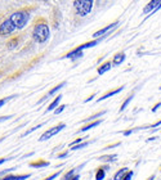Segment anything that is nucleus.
I'll use <instances>...</instances> for the list:
<instances>
[{
	"instance_id": "412c9836",
	"label": "nucleus",
	"mask_w": 161,
	"mask_h": 180,
	"mask_svg": "<svg viewBox=\"0 0 161 180\" xmlns=\"http://www.w3.org/2000/svg\"><path fill=\"white\" fill-rule=\"evenodd\" d=\"M88 146V143H83V144H77V146H73L72 147V150H79V149H81L84 147H87Z\"/></svg>"
},
{
	"instance_id": "393cba45",
	"label": "nucleus",
	"mask_w": 161,
	"mask_h": 180,
	"mask_svg": "<svg viewBox=\"0 0 161 180\" xmlns=\"http://www.w3.org/2000/svg\"><path fill=\"white\" fill-rule=\"evenodd\" d=\"M58 174H59V171H57L55 174H53V175H50L49 178H47V179H44V180H53V179H55L57 176H58Z\"/></svg>"
},
{
	"instance_id": "f3484780",
	"label": "nucleus",
	"mask_w": 161,
	"mask_h": 180,
	"mask_svg": "<svg viewBox=\"0 0 161 180\" xmlns=\"http://www.w3.org/2000/svg\"><path fill=\"white\" fill-rule=\"evenodd\" d=\"M99 124H101V120H99V121H95V122H91V124H89V125H87V126H84L80 131H88L89 129H91V127H95L97 125H99Z\"/></svg>"
},
{
	"instance_id": "7c9ffc66",
	"label": "nucleus",
	"mask_w": 161,
	"mask_h": 180,
	"mask_svg": "<svg viewBox=\"0 0 161 180\" xmlns=\"http://www.w3.org/2000/svg\"><path fill=\"white\" fill-rule=\"evenodd\" d=\"M160 124H161V121H159V122H156V124H155V125H153V126H159V125H160Z\"/></svg>"
},
{
	"instance_id": "a211bd4d",
	"label": "nucleus",
	"mask_w": 161,
	"mask_h": 180,
	"mask_svg": "<svg viewBox=\"0 0 161 180\" xmlns=\"http://www.w3.org/2000/svg\"><path fill=\"white\" fill-rule=\"evenodd\" d=\"M105 176H106L105 171H103L102 169H99L98 171H97V174H95V180H103V179H105Z\"/></svg>"
},
{
	"instance_id": "a878e982",
	"label": "nucleus",
	"mask_w": 161,
	"mask_h": 180,
	"mask_svg": "<svg viewBox=\"0 0 161 180\" xmlns=\"http://www.w3.org/2000/svg\"><path fill=\"white\" fill-rule=\"evenodd\" d=\"M81 140H83V139H80V138H79V139H76V140H73V142L71 143V147H73V146H75V144H79V143H80V142H81Z\"/></svg>"
},
{
	"instance_id": "423d86ee",
	"label": "nucleus",
	"mask_w": 161,
	"mask_h": 180,
	"mask_svg": "<svg viewBox=\"0 0 161 180\" xmlns=\"http://www.w3.org/2000/svg\"><path fill=\"white\" fill-rule=\"evenodd\" d=\"M117 25V22H113L112 25H108V26H106V27H103L102 30H99V31H97V32H94V35H93V37H98V36H101V35H103V34H106L108 30H111L112 27H115Z\"/></svg>"
},
{
	"instance_id": "6ab92c4d",
	"label": "nucleus",
	"mask_w": 161,
	"mask_h": 180,
	"mask_svg": "<svg viewBox=\"0 0 161 180\" xmlns=\"http://www.w3.org/2000/svg\"><path fill=\"white\" fill-rule=\"evenodd\" d=\"M63 86H65V83H61L58 86H55L54 89H52V90L49 91V95H52V94H54V93H57V91H58L61 88H63Z\"/></svg>"
},
{
	"instance_id": "6e6552de",
	"label": "nucleus",
	"mask_w": 161,
	"mask_h": 180,
	"mask_svg": "<svg viewBox=\"0 0 161 180\" xmlns=\"http://www.w3.org/2000/svg\"><path fill=\"white\" fill-rule=\"evenodd\" d=\"M111 66H112V63H111V62H106L105 65H102V66L98 68V73H99V75L106 73L107 71H110V69H111Z\"/></svg>"
},
{
	"instance_id": "dca6fc26",
	"label": "nucleus",
	"mask_w": 161,
	"mask_h": 180,
	"mask_svg": "<svg viewBox=\"0 0 161 180\" xmlns=\"http://www.w3.org/2000/svg\"><path fill=\"white\" fill-rule=\"evenodd\" d=\"M48 165H49L48 161H38V162H32V164H31L32 167H45Z\"/></svg>"
},
{
	"instance_id": "b1692460",
	"label": "nucleus",
	"mask_w": 161,
	"mask_h": 180,
	"mask_svg": "<svg viewBox=\"0 0 161 180\" xmlns=\"http://www.w3.org/2000/svg\"><path fill=\"white\" fill-rule=\"evenodd\" d=\"M65 108H66V106H61V107H58V108L55 109V111H54V113H55V115H58V113H61V112H62Z\"/></svg>"
},
{
	"instance_id": "aec40b11",
	"label": "nucleus",
	"mask_w": 161,
	"mask_h": 180,
	"mask_svg": "<svg viewBox=\"0 0 161 180\" xmlns=\"http://www.w3.org/2000/svg\"><path fill=\"white\" fill-rule=\"evenodd\" d=\"M131 98H133V95H130V97L128 98V99H126V101L124 102V104H123V106H121V108H120V111H124V109L126 108V106H128V104H129V102L131 101Z\"/></svg>"
},
{
	"instance_id": "7ed1b4c3",
	"label": "nucleus",
	"mask_w": 161,
	"mask_h": 180,
	"mask_svg": "<svg viewBox=\"0 0 161 180\" xmlns=\"http://www.w3.org/2000/svg\"><path fill=\"white\" fill-rule=\"evenodd\" d=\"M73 5L76 9V13L84 17L90 13L91 8H93V2L91 0H76V2H73Z\"/></svg>"
},
{
	"instance_id": "f03ea898",
	"label": "nucleus",
	"mask_w": 161,
	"mask_h": 180,
	"mask_svg": "<svg viewBox=\"0 0 161 180\" xmlns=\"http://www.w3.org/2000/svg\"><path fill=\"white\" fill-rule=\"evenodd\" d=\"M32 37L36 43H45L49 39V27L45 22L36 23L32 31Z\"/></svg>"
},
{
	"instance_id": "9b49d317",
	"label": "nucleus",
	"mask_w": 161,
	"mask_h": 180,
	"mask_svg": "<svg viewBox=\"0 0 161 180\" xmlns=\"http://www.w3.org/2000/svg\"><path fill=\"white\" fill-rule=\"evenodd\" d=\"M18 41H20L18 37H10L7 41V46L9 49H13V48H16V46L18 45Z\"/></svg>"
},
{
	"instance_id": "f257e3e1",
	"label": "nucleus",
	"mask_w": 161,
	"mask_h": 180,
	"mask_svg": "<svg viewBox=\"0 0 161 180\" xmlns=\"http://www.w3.org/2000/svg\"><path fill=\"white\" fill-rule=\"evenodd\" d=\"M28 22V12L26 10H18L14 12L12 16H9V18L2 22L0 25V36H7L14 32L16 30H21L26 26Z\"/></svg>"
},
{
	"instance_id": "39448f33",
	"label": "nucleus",
	"mask_w": 161,
	"mask_h": 180,
	"mask_svg": "<svg viewBox=\"0 0 161 180\" xmlns=\"http://www.w3.org/2000/svg\"><path fill=\"white\" fill-rule=\"evenodd\" d=\"M160 7H161V2H159V0H153V2L148 3V5L145 9H143V12H145V13H149V12L157 10Z\"/></svg>"
},
{
	"instance_id": "2f4dec72",
	"label": "nucleus",
	"mask_w": 161,
	"mask_h": 180,
	"mask_svg": "<svg viewBox=\"0 0 161 180\" xmlns=\"http://www.w3.org/2000/svg\"><path fill=\"white\" fill-rule=\"evenodd\" d=\"M160 89H161V88H160Z\"/></svg>"
},
{
	"instance_id": "ddd939ff",
	"label": "nucleus",
	"mask_w": 161,
	"mask_h": 180,
	"mask_svg": "<svg viewBox=\"0 0 161 180\" xmlns=\"http://www.w3.org/2000/svg\"><path fill=\"white\" fill-rule=\"evenodd\" d=\"M97 44H98V41L97 40H93V41H90V43H87V44H83V45H80V46H77L76 49H79V50H84V49H87V48H91V46H95Z\"/></svg>"
},
{
	"instance_id": "cd10ccee",
	"label": "nucleus",
	"mask_w": 161,
	"mask_h": 180,
	"mask_svg": "<svg viewBox=\"0 0 161 180\" xmlns=\"http://www.w3.org/2000/svg\"><path fill=\"white\" fill-rule=\"evenodd\" d=\"M7 99H9V98H7ZM7 99H2V101H0V107H2V106H4V103L7 102Z\"/></svg>"
},
{
	"instance_id": "0eeeda50",
	"label": "nucleus",
	"mask_w": 161,
	"mask_h": 180,
	"mask_svg": "<svg viewBox=\"0 0 161 180\" xmlns=\"http://www.w3.org/2000/svg\"><path fill=\"white\" fill-rule=\"evenodd\" d=\"M124 89V86H120V88H117V89H115V90H112V91H108V93H106L103 97H101L99 99H98V102H101V101H105V99H107V98H110V97H112V95H115V94H117V93H120Z\"/></svg>"
},
{
	"instance_id": "2eb2a0df",
	"label": "nucleus",
	"mask_w": 161,
	"mask_h": 180,
	"mask_svg": "<svg viewBox=\"0 0 161 180\" xmlns=\"http://www.w3.org/2000/svg\"><path fill=\"white\" fill-rule=\"evenodd\" d=\"M61 99H62V95H58V97H57L55 99H54L53 102H52V103L49 104V107H48V111H50V109H54L57 106H58V103L61 102Z\"/></svg>"
},
{
	"instance_id": "c85d7f7f",
	"label": "nucleus",
	"mask_w": 161,
	"mask_h": 180,
	"mask_svg": "<svg viewBox=\"0 0 161 180\" xmlns=\"http://www.w3.org/2000/svg\"><path fill=\"white\" fill-rule=\"evenodd\" d=\"M160 106H161V103H157V104H156V106H155V107H153V109H152V111L155 112V111H156V109H157V108H159Z\"/></svg>"
},
{
	"instance_id": "9d476101",
	"label": "nucleus",
	"mask_w": 161,
	"mask_h": 180,
	"mask_svg": "<svg viewBox=\"0 0 161 180\" xmlns=\"http://www.w3.org/2000/svg\"><path fill=\"white\" fill-rule=\"evenodd\" d=\"M83 55V53H81V50H79V49H75V50H72L71 53H68L65 58H72V59H76V58H80Z\"/></svg>"
},
{
	"instance_id": "f8f14e48",
	"label": "nucleus",
	"mask_w": 161,
	"mask_h": 180,
	"mask_svg": "<svg viewBox=\"0 0 161 180\" xmlns=\"http://www.w3.org/2000/svg\"><path fill=\"white\" fill-rule=\"evenodd\" d=\"M124 59H125V53H119V54L115 55V58H113V65L119 66Z\"/></svg>"
},
{
	"instance_id": "c756f323",
	"label": "nucleus",
	"mask_w": 161,
	"mask_h": 180,
	"mask_svg": "<svg viewBox=\"0 0 161 180\" xmlns=\"http://www.w3.org/2000/svg\"><path fill=\"white\" fill-rule=\"evenodd\" d=\"M4 161H5V158H0V165H2V164H3V162H4Z\"/></svg>"
},
{
	"instance_id": "1a4fd4ad",
	"label": "nucleus",
	"mask_w": 161,
	"mask_h": 180,
	"mask_svg": "<svg viewBox=\"0 0 161 180\" xmlns=\"http://www.w3.org/2000/svg\"><path fill=\"white\" fill-rule=\"evenodd\" d=\"M27 178H30V175H9V176H5L2 180H25Z\"/></svg>"
},
{
	"instance_id": "bb28decb",
	"label": "nucleus",
	"mask_w": 161,
	"mask_h": 180,
	"mask_svg": "<svg viewBox=\"0 0 161 180\" xmlns=\"http://www.w3.org/2000/svg\"><path fill=\"white\" fill-rule=\"evenodd\" d=\"M79 179H80V176H79V175H75V176H71L68 180H79Z\"/></svg>"
},
{
	"instance_id": "5701e85b",
	"label": "nucleus",
	"mask_w": 161,
	"mask_h": 180,
	"mask_svg": "<svg viewBox=\"0 0 161 180\" xmlns=\"http://www.w3.org/2000/svg\"><path fill=\"white\" fill-rule=\"evenodd\" d=\"M131 176H133V171H128V174H126L125 178H124L123 180H130V179H131Z\"/></svg>"
},
{
	"instance_id": "4468645a",
	"label": "nucleus",
	"mask_w": 161,
	"mask_h": 180,
	"mask_svg": "<svg viewBox=\"0 0 161 180\" xmlns=\"http://www.w3.org/2000/svg\"><path fill=\"white\" fill-rule=\"evenodd\" d=\"M128 171H129L128 169H121V170L116 174V175H115V180H123L125 178L126 174H128Z\"/></svg>"
},
{
	"instance_id": "4be33fe9",
	"label": "nucleus",
	"mask_w": 161,
	"mask_h": 180,
	"mask_svg": "<svg viewBox=\"0 0 161 180\" xmlns=\"http://www.w3.org/2000/svg\"><path fill=\"white\" fill-rule=\"evenodd\" d=\"M103 113H105V111H103V112H99V113H95V115H93V116H91V117L87 118V121H90V120H93V118H95V117H99V116H102Z\"/></svg>"
},
{
	"instance_id": "20e7f679",
	"label": "nucleus",
	"mask_w": 161,
	"mask_h": 180,
	"mask_svg": "<svg viewBox=\"0 0 161 180\" xmlns=\"http://www.w3.org/2000/svg\"><path fill=\"white\" fill-rule=\"evenodd\" d=\"M62 129H65V124H61V125H58V126H54V127H52L50 130L45 131L44 134H43L41 136H40V142L48 140V139H50L52 136H54L55 134H58V132H59Z\"/></svg>"
}]
</instances>
